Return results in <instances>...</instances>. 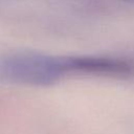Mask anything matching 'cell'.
Here are the masks:
<instances>
[{
  "instance_id": "6da1fadb",
  "label": "cell",
  "mask_w": 134,
  "mask_h": 134,
  "mask_svg": "<svg viewBox=\"0 0 134 134\" xmlns=\"http://www.w3.org/2000/svg\"><path fill=\"white\" fill-rule=\"evenodd\" d=\"M66 75V57L20 53L0 60V79L10 83L49 85Z\"/></svg>"
}]
</instances>
